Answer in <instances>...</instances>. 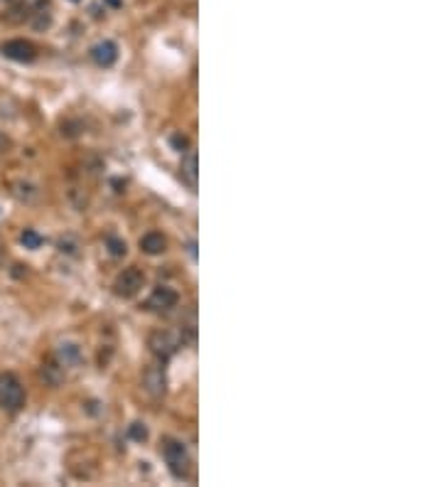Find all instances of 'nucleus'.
<instances>
[{"label": "nucleus", "mask_w": 442, "mask_h": 487, "mask_svg": "<svg viewBox=\"0 0 442 487\" xmlns=\"http://www.w3.org/2000/svg\"><path fill=\"white\" fill-rule=\"evenodd\" d=\"M25 406V389L15 374H0V409L3 411H20Z\"/></svg>", "instance_id": "f257e3e1"}, {"label": "nucleus", "mask_w": 442, "mask_h": 487, "mask_svg": "<svg viewBox=\"0 0 442 487\" xmlns=\"http://www.w3.org/2000/svg\"><path fill=\"white\" fill-rule=\"evenodd\" d=\"M162 455L168 460L170 470H173L175 477H189V470H192V460H189L187 450L179 441L168 438L162 443Z\"/></svg>", "instance_id": "f03ea898"}, {"label": "nucleus", "mask_w": 442, "mask_h": 487, "mask_svg": "<svg viewBox=\"0 0 442 487\" xmlns=\"http://www.w3.org/2000/svg\"><path fill=\"white\" fill-rule=\"evenodd\" d=\"M145 286V273L138 266H128L118 273L114 283V293L118 298H133L141 293V288Z\"/></svg>", "instance_id": "7ed1b4c3"}, {"label": "nucleus", "mask_w": 442, "mask_h": 487, "mask_svg": "<svg viewBox=\"0 0 442 487\" xmlns=\"http://www.w3.org/2000/svg\"><path fill=\"white\" fill-rule=\"evenodd\" d=\"M148 347H150V352L155 354L157 359H162V362H168V359L173 357L175 352H177V340L173 337V332H168V330H155L150 337H148Z\"/></svg>", "instance_id": "20e7f679"}, {"label": "nucleus", "mask_w": 442, "mask_h": 487, "mask_svg": "<svg viewBox=\"0 0 442 487\" xmlns=\"http://www.w3.org/2000/svg\"><path fill=\"white\" fill-rule=\"evenodd\" d=\"M0 52L6 54L8 60H15V62H33L35 57H37L35 44L27 42V40H8V42L0 44Z\"/></svg>", "instance_id": "39448f33"}, {"label": "nucleus", "mask_w": 442, "mask_h": 487, "mask_svg": "<svg viewBox=\"0 0 442 487\" xmlns=\"http://www.w3.org/2000/svg\"><path fill=\"white\" fill-rule=\"evenodd\" d=\"M143 389L152 396V399H160L168 389V379H165V369L160 364H150V367L143 372Z\"/></svg>", "instance_id": "423d86ee"}, {"label": "nucleus", "mask_w": 442, "mask_h": 487, "mask_svg": "<svg viewBox=\"0 0 442 487\" xmlns=\"http://www.w3.org/2000/svg\"><path fill=\"white\" fill-rule=\"evenodd\" d=\"M177 303H179L177 291H173V288H168V286H160V288L152 291L150 300H148V308H152V310H173Z\"/></svg>", "instance_id": "0eeeda50"}, {"label": "nucleus", "mask_w": 442, "mask_h": 487, "mask_svg": "<svg viewBox=\"0 0 442 487\" xmlns=\"http://www.w3.org/2000/svg\"><path fill=\"white\" fill-rule=\"evenodd\" d=\"M91 57L98 67H111L116 62V57H118V47L114 42H98L91 49Z\"/></svg>", "instance_id": "6e6552de"}, {"label": "nucleus", "mask_w": 442, "mask_h": 487, "mask_svg": "<svg viewBox=\"0 0 442 487\" xmlns=\"http://www.w3.org/2000/svg\"><path fill=\"white\" fill-rule=\"evenodd\" d=\"M39 377L44 379V384H47V386H60L62 382H64V367H62L57 359L44 362L42 369H39Z\"/></svg>", "instance_id": "1a4fd4ad"}, {"label": "nucleus", "mask_w": 442, "mask_h": 487, "mask_svg": "<svg viewBox=\"0 0 442 487\" xmlns=\"http://www.w3.org/2000/svg\"><path fill=\"white\" fill-rule=\"evenodd\" d=\"M141 249L145 251V254H150V256H157V254H162V251L168 249V241H165L162 234L150 232V234H145V237L141 239Z\"/></svg>", "instance_id": "9d476101"}, {"label": "nucleus", "mask_w": 442, "mask_h": 487, "mask_svg": "<svg viewBox=\"0 0 442 487\" xmlns=\"http://www.w3.org/2000/svg\"><path fill=\"white\" fill-rule=\"evenodd\" d=\"M57 362H60L62 367H74V364L81 362V350L76 345H71V342H64V345H60V350H57Z\"/></svg>", "instance_id": "9b49d317"}, {"label": "nucleus", "mask_w": 442, "mask_h": 487, "mask_svg": "<svg viewBox=\"0 0 442 487\" xmlns=\"http://www.w3.org/2000/svg\"><path fill=\"white\" fill-rule=\"evenodd\" d=\"M179 175H182V180L189 187H197V153H187V155L182 157Z\"/></svg>", "instance_id": "f8f14e48"}, {"label": "nucleus", "mask_w": 442, "mask_h": 487, "mask_svg": "<svg viewBox=\"0 0 442 487\" xmlns=\"http://www.w3.org/2000/svg\"><path fill=\"white\" fill-rule=\"evenodd\" d=\"M27 15H30V8L25 6V3H12L10 8H8V12L3 15V20L6 22H22V20H27Z\"/></svg>", "instance_id": "ddd939ff"}, {"label": "nucleus", "mask_w": 442, "mask_h": 487, "mask_svg": "<svg viewBox=\"0 0 442 487\" xmlns=\"http://www.w3.org/2000/svg\"><path fill=\"white\" fill-rule=\"evenodd\" d=\"M12 195L17 197V200H25V202H30L35 195H37V189L33 187V185H27V182H17V185H12Z\"/></svg>", "instance_id": "4468645a"}, {"label": "nucleus", "mask_w": 442, "mask_h": 487, "mask_svg": "<svg viewBox=\"0 0 442 487\" xmlns=\"http://www.w3.org/2000/svg\"><path fill=\"white\" fill-rule=\"evenodd\" d=\"M22 244H25L27 249H39L42 239H39V234H35L33 229H25V232H22Z\"/></svg>", "instance_id": "2eb2a0df"}, {"label": "nucleus", "mask_w": 442, "mask_h": 487, "mask_svg": "<svg viewBox=\"0 0 442 487\" xmlns=\"http://www.w3.org/2000/svg\"><path fill=\"white\" fill-rule=\"evenodd\" d=\"M106 246H108V251H111V256H123L125 254V241H121V239H116V237H108Z\"/></svg>", "instance_id": "dca6fc26"}, {"label": "nucleus", "mask_w": 442, "mask_h": 487, "mask_svg": "<svg viewBox=\"0 0 442 487\" xmlns=\"http://www.w3.org/2000/svg\"><path fill=\"white\" fill-rule=\"evenodd\" d=\"M130 438L143 443V441L148 438V428L143 426V423H133V426H130Z\"/></svg>", "instance_id": "f3484780"}, {"label": "nucleus", "mask_w": 442, "mask_h": 487, "mask_svg": "<svg viewBox=\"0 0 442 487\" xmlns=\"http://www.w3.org/2000/svg\"><path fill=\"white\" fill-rule=\"evenodd\" d=\"M173 146L182 151V148H187V138H184V135H175V138H173Z\"/></svg>", "instance_id": "a211bd4d"}, {"label": "nucleus", "mask_w": 442, "mask_h": 487, "mask_svg": "<svg viewBox=\"0 0 442 487\" xmlns=\"http://www.w3.org/2000/svg\"><path fill=\"white\" fill-rule=\"evenodd\" d=\"M8 146H10V141H8V138H6V135H3V133H0V153H3V151H6V148Z\"/></svg>", "instance_id": "6ab92c4d"}, {"label": "nucleus", "mask_w": 442, "mask_h": 487, "mask_svg": "<svg viewBox=\"0 0 442 487\" xmlns=\"http://www.w3.org/2000/svg\"><path fill=\"white\" fill-rule=\"evenodd\" d=\"M0 3H12V0H0Z\"/></svg>", "instance_id": "aec40b11"}]
</instances>
